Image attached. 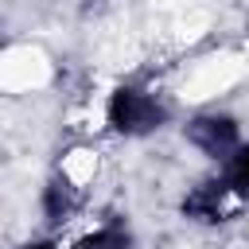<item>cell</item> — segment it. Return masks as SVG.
Wrapping results in <instances>:
<instances>
[{
    "label": "cell",
    "mask_w": 249,
    "mask_h": 249,
    "mask_svg": "<svg viewBox=\"0 0 249 249\" xmlns=\"http://www.w3.org/2000/svg\"><path fill=\"white\" fill-rule=\"evenodd\" d=\"M233 202H237V195L230 191V183H226V179H218V183H202V187H195V191H191V198L183 202V210H187L191 218L214 222V218H222Z\"/></svg>",
    "instance_id": "3957f363"
},
{
    "label": "cell",
    "mask_w": 249,
    "mask_h": 249,
    "mask_svg": "<svg viewBox=\"0 0 249 249\" xmlns=\"http://www.w3.org/2000/svg\"><path fill=\"white\" fill-rule=\"evenodd\" d=\"M163 117H167V109L152 93H140V89H117L113 101H109V121L121 132H148Z\"/></svg>",
    "instance_id": "6da1fadb"
},
{
    "label": "cell",
    "mask_w": 249,
    "mask_h": 249,
    "mask_svg": "<svg viewBox=\"0 0 249 249\" xmlns=\"http://www.w3.org/2000/svg\"><path fill=\"white\" fill-rule=\"evenodd\" d=\"M78 249H128V233H124L121 226H105V230H97L93 237H86Z\"/></svg>",
    "instance_id": "5b68a950"
},
{
    "label": "cell",
    "mask_w": 249,
    "mask_h": 249,
    "mask_svg": "<svg viewBox=\"0 0 249 249\" xmlns=\"http://www.w3.org/2000/svg\"><path fill=\"white\" fill-rule=\"evenodd\" d=\"M187 136H191V144H198L206 156H233L237 148H241V140H237V124L230 121V117H198L191 128H187Z\"/></svg>",
    "instance_id": "7a4b0ae2"
},
{
    "label": "cell",
    "mask_w": 249,
    "mask_h": 249,
    "mask_svg": "<svg viewBox=\"0 0 249 249\" xmlns=\"http://www.w3.org/2000/svg\"><path fill=\"white\" fill-rule=\"evenodd\" d=\"M222 179L230 183V191H233L237 198H249V148H237V152L230 156V167H226Z\"/></svg>",
    "instance_id": "277c9868"
}]
</instances>
